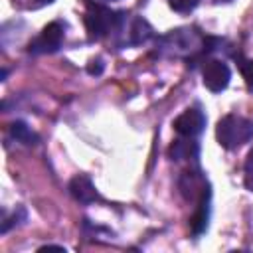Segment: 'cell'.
I'll return each mask as SVG.
<instances>
[{"label": "cell", "instance_id": "obj_17", "mask_svg": "<svg viewBox=\"0 0 253 253\" xmlns=\"http://www.w3.org/2000/svg\"><path fill=\"white\" fill-rule=\"evenodd\" d=\"M87 71H89L91 75H99V73L103 71V61H101V59H93V61L87 65Z\"/></svg>", "mask_w": 253, "mask_h": 253}, {"label": "cell", "instance_id": "obj_1", "mask_svg": "<svg viewBox=\"0 0 253 253\" xmlns=\"http://www.w3.org/2000/svg\"><path fill=\"white\" fill-rule=\"evenodd\" d=\"M206 42L194 28H176L158 40V53L168 57H192L206 51Z\"/></svg>", "mask_w": 253, "mask_h": 253}, {"label": "cell", "instance_id": "obj_14", "mask_svg": "<svg viewBox=\"0 0 253 253\" xmlns=\"http://www.w3.org/2000/svg\"><path fill=\"white\" fill-rule=\"evenodd\" d=\"M168 4H170V8H172L174 12L188 14V12H192V10L200 4V0H168Z\"/></svg>", "mask_w": 253, "mask_h": 253}, {"label": "cell", "instance_id": "obj_12", "mask_svg": "<svg viewBox=\"0 0 253 253\" xmlns=\"http://www.w3.org/2000/svg\"><path fill=\"white\" fill-rule=\"evenodd\" d=\"M8 130H10L12 138H16V140L22 142V144H36V142H38L36 132H34L24 121H14V123H10Z\"/></svg>", "mask_w": 253, "mask_h": 253}, {"label": "cell", "instance_id": "obj_7", "mask_svg": "<svg viewBox=\"0 0 253 253\" xmlns=\"http://www.w3.org/2000/svg\"><path fill=\"white\" fill-rule=\"evenodd\" d=\"M206 128V115L200 109H186L182 115L174 119V130L180 136L196 138L204 132Z\"/></svg>", "mask_w": 253, "mask_h": 253}, {"label": "cell", "instance_id": "obj_4", "mask_svg": "<svg viewBox=\"0 0 253 253\" xmlns=\"http://www.w3.org/2000/svg\"><path fill=\"white\" fill-rule=\"evenodd\" d=\"M65 38V26L61 22H49L40 36H36L30 43H28V51L30 53H53L61 47Z\"/></svg>", "mask_w": 253, "mask_h": 253}, {"label": "cell", "instance_id": "obj_16", "mask_svg": "<svg viewBox=\"0 0 253 253\" xmlns=\"http://www.w3.org/2000/svg\"><path fill=\"white\" fill-rule=\"evenodd\" d=\"M53 0H14V4L18 6H24V8H40L43 4H49Z\"/></svg>", "mask_w": 253, "mask_h": 253}, {"label": "cell", "instance_id": "obj_13", "mask_svg": "<svg viewBox=\"0 0 253 253\" xmlns=\"http://www.w3.org/2000/svg\"><path fill=\"white\" fill-rule=\"evenodd\" d=\"M239 61V69H241V75L245 79V85L249 91H253V59H245V57H237Z\"/></svg>", "mask_w": 253, "mask_h": 253}, {"label": "cell", "instance_id": "obj_9", "mask_svg": "<svg viewBox=\"0 0 253 253\" xmlns=\"http://www.w3.org/2000/svg\"><path fill=\"white\" fill-rule=\"evenodd\" d=\"M125 43L128 45H140L152 38V28L144 18H130L128 26H125Z\"/></svg>", "mask_w": 253, "mask_h": 253}, {"label": "cell", "instance_id": "obj_2", "mask_svg": "<svg viewBox=\"0 0 253 253\" xmlns=\"http://www.w3.org/2000/svg\"><path fill=\"white\" fill-rule=\"evenodd\" d=\"M126 12H115L101 4H87L85 12V28L89 40H103L111 34H119L126 20Z\"/></svg>", "mask_w": 253, "mask_h": 253}, {"label": "cell", "instance_id": "obj_8", "mask_svg": "<svg viewBox=\"0 0 253 253\" xmlns=\"http://www.w3.org/2000/svg\"><path fill=\"white\" fill-rule=\"evenodd\" d=\"M69 194L79 202V204H93L99 200V192L93 186L91 178L85 174H77L71 182H69Z\"/></svg>", "mask_w": 253, "mask_h": 253}, {"label": "cell", "instance_id": "obj_5", "mask_svg": "<svg viewBox=\"0 0 253 253\" xmlns=\"http://www.w3.org/2000/svg\"><path fill=\"white\" fill-rule=\"evenodd\" d=\"M178 190H180L182 198L192 204H198L202 198L210 196L208 180L204 178V174L200 170H186L178 178Z\"/></svg>", "mask_w": 253, "mask_h": 253}, {"label": "cell", "instance_id": "obj_10", "mask_svg": "<svg viewBox=\"0 0 253 253\" xmlns=\"http://www.w3.org/2000/svg\"><path fill=\"white\" fill-rule=\"evenodd\" d=\"M168 154H170V158H172V160H176V162L196 160V158H198V154H200V146H198V142H196V140H192V138L184 136V138H178V140H174V142L170 144Z\"/></svg>", "mask_w": 253, "mask_h": 253}, {"label": "cell", "instance_id": "obj_18", "mask_svg": "<svg viewBox=\"0 0 253 253\" xmlns=\"http://www.w3.org/2000/svg\"><path fill=\"white\" fill-rule=\"evenodd\" d=\"M251 168H253V150L249 152V156H247V162H245V170H247V172H251Z\"/></svg>", "mask_w": 253, "mask_h": 253}, {"label": "cell", "instance_id": "obj_15", "mask_svg": "<svg viewBox=\"0 0 253 253\" xmlns=\"http://www.w3.org/2000/svg\"><path fill=\"white\" fill-rule=\"evenodd\" d=\"M18 219H26V210H24V208H18V211L14 213V217L4 219V221H2V229H0V231H2V233H6L14 223H20Z\"/></svg>", "mask_w": 253, "mask_h": 253}, {"label": "cell", "instance_id": "obj_11", "mask_svg": "<svg viewBox=\"0 0 253 253\" xmlns=\"http://www.w3.org/2000/svg\"><path fill=\"white\" fill-rule=\"evenodd\" d=\"M210 196L202 198L196 204V211H194V215L190 219V227H192L194 235H202L208 229V221H210Z\"/></svg>", "mask_w": 253, "mask_h": 253}, {"label": "cell", "instance_id": "obj_3", "mask_svg": "<svg viewBox=\"0 0 253 253\" xmlns=\"http://www.w3.org/2000/svg\"><path fill=\"white\" fill-rule=\"evenodd\" d=\"M215 138L225 150H235L253 138V121L239 115H225L217 121Z\"/></svg>", "mask_w": 253, "mask_h": 253}, {"label": "cell", "instance_id": "obj_19", "mask_svg": "<svg viewBox=\"0 0 253 253\" xmlns=\"http://www.w3.org/2000/svg\"><path fill=\"white\" fill-rule=\"evenodd\" d=\"M47 249H57V251H65V247L63 245H43L40 251H47Z\"/></svg>", "mask_w": 253, "mask_h": 253}, {"label": "cell", "instance_id": "obj_6", "mask_svg": "<svg viewBox=\"0 0 253 253\" xmlns=\"http://www.w3.org/2000/svg\"><path fill=\"white\" fill-rule=\"evenodd\" d=\"M202 77H204V85L211 91V93H219L229 85L231 79V71L227 67L225 61L221 59H208L202 67Z\"/></svg>", "mask_w": 253, "mask_h": 253}]
</instances>
